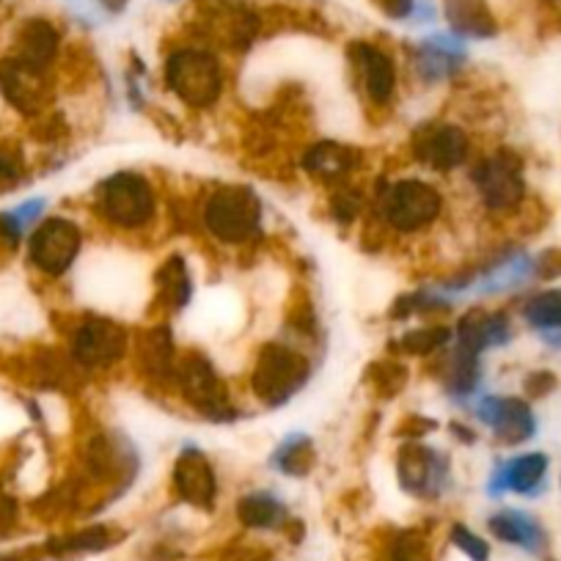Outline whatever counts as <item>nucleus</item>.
<instances>
[{
  "instance_id": "obj_1",
  "label": "nucleus",
  "mask_w": 561,
  "mask_h": 561,
  "mask_svg": "<svg viewBox=\"0 0 561 561\" xmlns=\"http://www.w3.org/2000/svg\"><path fill=\"white\" fill-rule=\"evenodd\" d=\"M94 213L113 229L140 231L158 215V193L149 176L138 171H116L96 185Z\"/></svg>"
},
{
  "instance_id": "obj_2",
  "label": "nucleus",
  "mask_w": 561,
  "mask_h": 561,
  "mask_svg": "<svg viewBox=\"0 0 561 561\" xmlns=\"http://www.w3.org/2000/svg\"><path fill=\"white\" fill-rule=\"evenodd\" d=\"M202 224L224 245H245L262 231V202L251 187L220 185L202 204Z\"/></svg>"
},
{
  "instance_id": "obj_3",
  "label": "nucleus",
  "mask_w": 561,
  "mask_h": 561,
  "mask_svg": "<svg viewBox=\"0 0 561 561\" xmlns=\"http://www.w3.org/2000/svg\"><path fill=\"white\" fill-rule=\"evenodd\" d=\"M163 75L171 94L196 111L218 105L224 96V67L213 53L202 50V47H180L171 53L165 58Z\"/></svg>"
},
{
  "instance_id": "obj_4",
  "label": "nucleus",
  "mask_w": 561,
  "mask_h": 561,
  "mask_svg": "<svg viewBox=\"0 0 561 561\" xmlns=\"http://www.w3.org/2000/svg\"><path fill=\"white\" fill-rule=\"evenodd\" d=\"M377 215L388 229L399 234H415L433 226L444 213V196L424 180H397L375 193Z\"/></svg>"
},
{
  "instance_id": "obj_5",
  "label": "nucleus",
  "mask_w": 561,
  "mask_h": 561,
  "mask_svg": "<svg viewBox=\"0 0 561 561\" xmlns=\"http://www.w3.org/2000/svg\"><path fill=\"white\" fill-rule=\"evenodd\" d=\"M311 360L293 344L270 342L259 350L251 371V388L264 408L287 404L309 382Z\"/></svg>"
},
{
  "instance_id": "obj_6",
  "label": "nucleus",
  "mask_w": 561,
  "mask_h": 561,
  "mask_svg": "<svg viewBox=\"0 0 561 561\" xmlns=\"http://www.w3.org/2000/svg\"><path fill=\"white\" fill-rule=\"evenodd\" d=\"M191 408L198 410V415L209 421H234L237 408L229 399V388L224 386L220 375L209 358L202 353H187L176 358L174 380H171Z\"/></svg>"
},
{
  "instance_id": "obj_7",
  "label": "nucleus",
  "mask_w": 561,
  "mask_h": 561,
  "mask_svg": "<svg viewBox=\"0 0 561 561\" xmlns=\"http://www.w3.org/2000/svg\"><path fill=\"white\" fill-rule=\"evenodd\" d=\"M471 185L479 202L490 213H512L526 198V176H523L520 154L512 149H499L471 169Z\"/></svg>"
},
{
  "instance_id": "obj_8",
  "label": "nucleus",
  "mask_w": 561,
  "mask_h": 561,
  "mask_svg": "<svg viewBox=\"0 0 561 561\" xmlns=\"http://www.w3.org/2000/svg\"><path fill=\"white\" fill-rule=\"evenodd\" d=\"M129 333L107 317H83L69 336V355L80 371L111 369L127 355Z\"/></svg>"
},
{
  "instance_id": "obj_9",
  "label": "nucleus",
  "mask_w": 561,
  "mask_h": 561,
  "mask_svg": "<svg viewBox=\"0 0 561 561\" xmlns=\"http://www.w3.org/2000/svg\"><path fill=\"white\" fill-rule=\"evenodd\" d=\"M83 248V231L69 218H47L34 229L28 240V256L39 273L50 278H61L80 256Z\"/></svg>"
},
{
  "instance_id": "obj_10",
  "label": "nucleus",
  "mask_w": 561,
  "mask_h": 561,
  "mask_svg": "<svg viewBox=\"0 0 561 561\" xmlns=\"http://www.w3.org/2000/svg\"><path fill=\"white\" fill-rule=\"evenodd\" d=\"M413 154L421 165L438 174L462 169L471 158V140L460 124L438 122L421 127L413 138Z\"/></svg>"
},
{
  "instance_id": "obj_11",
  "label": "nucleus",
  "mask_w": 561,
  "mask_h": 561,
  "mask_svg": "<svg viewBox=\"0 0 561 561\" xmlns=\"http://www.w3.org/2000/svg\"><path fill=\"white\" fill-rule=\"evenodd\" d=\"M399 484L410 495H424V499H438L449 484V460L444 451H435L430 446L410 444L399 451L397 460Z\"/></svg>"
},
{
  "instance_id": "obj_12",
  "label": "nucleus",
  "mask_w": 561,
  "mask_h": 561,
  "mask_svg": "<svg viewBox=\"0 0 561 561\" xmlns=\"http://www.w3.org/2000/svg\"><path fill=\"white\" fill-rule=\"evenodd\" d=\"M477 419L484 427L493 430L495 438L506 446L523 444L537 433V419L531 408L517 397H484L477 404Z\"/></svg>"
},
{
  "instance_id": "obj_13",
  "label": "nucleus",
  "mask_w": 561,
  "mask_h": 561,
  "mask_svg": "<svg viewBox=\"0 0 561 561\" xmlns=\"http://www.w3.org/2000/svg\"><path fill=\"white\" fill-rule=\"evenodd\" d=\"M350 61H353L355 78H358L366 100L377 107L391 105L393 94H397V67H393L391 56L369 42H355L350 45Z\"/></svg>"
},
{
  "instance_id": "obj_14",
  "label": "nucleus",
  "mask_w": 561,
  "mask_h": 561,
  "mask_svg": "<svg viewBox=\"0 0 561 561\" xmlns=\"http://www.w3.org/2000/svg\"><path fill=\"white\" fill-rule=\"evenodd\" d=\"M171 484L185 504L198 506V510H209L218 499V477H215L207 455L196 446L180 451L174 471H171Z\"/></svg>"
},
{
  "instance_id": "obj_15",
  "label": "nucleus",
  "mask_w": 561,
  "mask_h": 561,
  "mask_svg": "<svg viewBox=\"0 0 561 561\" xmlns=\"http://www.w3.org/2000/svg\"><path fill=\"white\" fill-rule=\"evenodd\" d=\"M83 468L94 482H116V479L133 477L138 457L129 440L118 438L116 433H94L85 444Z\"/></svg>"
},
{
  "instance_id": "obj_16",
  "label": "nucleus",
  "mask_w": 561,
  "mask_h": 561,
  "mask_svg": "<svg viewBox=\"0 0 561 561\" xmlns=\"http://www.w3.org/2000/svg\"><path fill=\"white\" fill-rule=\"evenodd\" d=\"M466 61V45L457 36L435 34L424 39L415 50V75L424 83H440L446 78H455L457 69Z\"/></svg>"
},
{
  "instance_id": "obj_17",
  "label": "nucleus",
  "mask_w": 561,
  "mask_h": 561,
  "mask_svg": "<svg viewBox=\"0 0 561 561\" xmlns=\"http://www.w3.org/2000/svg\"><path fill=\"white\" fill-rule=\"evenodd\" d=\"M512 339V325L510 317L501 314V311H482L473 309L468 314L460 317L455 328V344L460 347L473 350V353L482 355L484 350L504 347Z\"/></svg>"
},
{
  "instance_id": "obj_18",
  "label": "nucleus",
  "mask_w": 561,
  "mask_h": 561,
  "mask_svg": "<svg viewBox=\"0 0 561 561\" xmlns=\"http://www.w3.org/2000/svg\"><path fill=\"white\" fill-rule=\"evenodd\" d=\"M545 473H548V455H542V451H528V455H520L515 460L495 466L488 490L493 499L504 495L506 490L534 495L542 488Z\"/></svg>"
},
{
  "instance_id": "obj_19",
  "label": "nucleus",
  "mask_w": 561,
  "mask_h": 561,
  "mask_svg": "<svg viewBox=\"0 0 561 561\" xmlns=\"http://www.w3.org/2000/svg\"><path fill=\"white\" fill-rule=\"evenodd\" d=\"M300 165L314 180L325 182V185H339V182H344L358 169L360 152L355 147L336 144V140H322V144H314V147L306 149Z\"/></svg>"
},
{
  "instance_id": "obj_20",
  "label": "nucleus",
  "mask_w": 561,
  "mask_h": 561,
  "mask_svg": "<svg viewBox=\"0 0 561 561\" xmlns=\"http://www.w3.org/2000/svg\"><path fill=\"white\" fill-rule=\"evenodd\" d=\"M138 366L152 380H174L176 350L174 333L169 325H152L140 333Z\"/></svg>"
},
{
  "instance_id": "obj_21",
  "label": "nucleus",
  "mask_w": 561,
  "mask_h": 561,
  "mask_svg": "<svg viewBox=\"0 0 561 561\" xmlns=\"http://www.w3.org/2000/svg\"><path fill=\"white\" fill-rule=\"evenodd\" d=\"M58 56V31L47 20H28L18 36V58L23 67L45 72Z\"/></svg>"
},
{
  "instance_id": "obj_22",
  "label": "nucleus",
  "mask_w": 561,
  "mask_h": 561,
  "mask_svg": "<svg viewBox=\"0 0 561 561\" xmlns=\"http://www.w3.org/2000/svg\"><path fill=\"white\" fill-rule=\"evenodd\" d=\"M444 12L457 36L490 39V36L499 34L493 12L484 0H444Z\"/></svg>"
},
{
  "instance_id": "obj_23",
  "label": "nucleus",
  "mask_w": 561,
  "mask_h": 561,
  "mask_svg": "<svg viewBox=\"0 0 561 561\" xmlns=\"http://www.w3.org/2000/svg\"><path fill=\"white\" fill-rule=\"evenodd\" d=\"M490 531L501 539V542L517 545L523 550H539L545 545V531L528 512L520 510H501L490 517Z\"/></svg>"
},
{
  "instance_id": "obj_24",
  "label": "nucleus",
  "mask_w": 561,
  "mask_h": 561,
  "mask_svg": "<svg viewBox=\"0 0 561 561\" xmlns=\"http://www.w3.org/2000/svg\"><path fill=\"white\" fill-rule=\"evenodd\" d=\"M523 320L542 333V339L561 350V289H545L523 306Z\"/></svg>"
},
{
  "instance_id": "obj_25",
  "label": "nucleus",
  "mask_w": 561,
  "mask_h": 561,
  "mask_svg": "<svg viewBox=\"0 0 561 561\" xmlns=\"http://www.w3.org/2000/svg\"><path fill=\"white\" fill-rule=\"evenodd\" d=\"M154 284H158L160 304L171 311H182L193 298V278L191 270H187L185 259L182 256H169L163 262V267L154 275Z\"/></svg>"
},
{
  "instance_id": "obj_26",
  "label": "nucleus",
  "mask_w": 561,
  "mask_h": 561,
  "mask_svg": "<svg viewBox=\"0 0 561 561\" xmlns=\"http://www.w3.org/2000/svg\"><path fill=\"white\" fill-rule=\"evenodd\" d=\"M479 380H482V355L455 344L449 360L444 364L446 391L455 393V397H471V393H477Z\"/></svg>"
},
{
  "instance_id": "obj_27",
  "label": "nucleus",
  "mask_w": 561,
  "mask_h": 561,
  "mask_svg": "<svg viewBox=\"0 0 561 561\" xmlns=\"http://www.w3.org/2000/svg\"><path fill=\"white\" fill-rule=\"evenodd\" d=\"M237 517L242 520V526L267 531V528L284 526V520H287V506L280 504L278 495L267 493V490H253V493L242 495L240 499V504H237Z\"/></svg>"
},
{
  "instance_id": "obj_28",
  "label": "nucleus",
  "mask_w": 561,
  "mask_h": 561,
  "mask_svg": "<svg viewBox=\"0 0 561 561\" xmlns=\"http://www.w3.org/2000/svg\"><path fill=\"white\" fill-rule=\"evenodd\" d=\"M314 466V444L309 435L293 433L273 451V468L287 477H306Z\"/></svg>"
},
{
  "instance_id": "obj_29",
  "label": "nucleus",
  "mask_w": 561,
  "mask_h": 561,
  "mask_svg": "<svg viewBox=\"0 0 561 561\" xmlns=\"http://www.w3.org/2000/svg\"><path fill=\"white\" fill-rule=\"evenodd\" d=\"M45 209H47L45 198H28V202H23L20 207L0 213V237H3V240H7L12 248L20 245L25 229H28V226H34L36 220L42 218V213H45Z\"/></svg>"
},
{
  "instance_id": "obj_30",
  "label": "nucleus",
  "mask_w": 561,
  "mask_h": 561,
  "mask_svg": "<svg viewBox=\"0 0 561 561\" xmlns=\"http://www.w3.org/2000/svg\"><path fill=\"white\" fill-rule=\"evenodd\" d=\"M455 342V331L446 325H424L415 328V331H408L402 336V350L410 355H430L438 353V350L449 347Z\"/></svg>"
},
{
  "instance_id": "obj_31",
  "label": "nucleus",
  "mask_w": 561,
  "mask_h": 561,
  "mask_svg": "<svg viewBox=\"0 0 561 561\" xmlns=\"http://www.w3.org/2000/svg\"><path fill=\"white\" fill-rule=\"evenodd\" d=\"M391 561H430L427 542L415 531H404L393 539Z\"/></svg>"
},
{
  "instance_id": "obj_32",
  "label": "nucleus",
  "mask_w": 561,
  "mask_h": 561,
  "mask_svg": "<svg viewBox=\"0 0 561 561\" xmlns=\"http://www.w3.org/2000/svg\"><path fill=\"white\" fill-rule=\"evenodd\" d=\"M451 542H455L457 548H460L471 561H488L490 559V545L484 542L479 534H473L471 528L462 526V523H457V526L451 528Z\"/></svg>"
},
{
  "instance_id": "obj_33",
  "label": "nucleus",
  "mask_w": 561,
  "mask_h": 561,
  "mask_svg": "<svg viewBox=\"0 0 561 561\" xmlns=\"http://www.w3.org/2000/svg\"><path fill=\"white\" fill-rule=\"evenodd\" d=\"M111 545V534L107 528H89V531H80L75 537L64 539L56 545V550H102Z\"/></svg>"
},
{
  "instance_id": "obj_34",
  "label": "nucleus",
  "mask_w": 561,
  "mask_h": 561,
  "mask_svg": "<svg viewBox=\"0 0 561 561\" xmlns=\"http://www.w3.org/2000/svg\"><path fill=\"white\" fill-rule=\"evenodd\" d=\"M360 207H364V198H360L358 191H353V187L333 193L331 213H333V218L342 220V224H350V220L358 218Z\"/></svg>"
},
{
  "instance_id": "obj_35",
  "label": "nucleus",
  "mask_w": 561,
  "mask_h": 561,
  "mask_svg": "<svg viewBox=\"0 0 561 561\" xmlns=\"http://www.w3.org/2000/svg\"><path fill=\"white\" fill-rule=\"evenodd\" d=\"M23 174V158L18 149L0 147V182H14Z\"/></svg>"
},
{
  "instance_id": "obj_36",
  "label": "nucleus",
  "mask_w": 561,
  "mask_h": 561,
  "mask_svg": "<svg viewBox=\"0 0 561 561\" xmlns=\"http://www.w3.org/2000/svg\"><path fill=\"white\" fill-rule=\"evenodd\" d=\"M388 20H408L415 12V0H371Z\"/></svg>"
},
{
  "instance_id": "obj_37",
  "label": "nucleus",
  "mask_w": 561,
  "mask_h": 561,
  "mask_svg": "<svg viewBox=\"0 0 561 561\" xmlns=\"http://www.w3.org/2000/svg\"><path fill=\"white\" fill-rule=\"evenodd\" d=\"M556 388V377L550 371H534V375L526 377V391L531 397H542V393L553 391Z\"/></svg>"
},
{
  "instance_id": "obj_38",
  "label": "nucleus",
  "mask_w": 561,
  "mask_h": 561,
  "mask_svg": "<svg viewBox=\"0 0 561 561\" xmlns=\"http://www.w3.org/2000/svg\"><path fill=\"white\" fill-rule=\"evenodd\" d=\"M96 3H100V7L105 9V12L118 14V12H124V7H127L129 0H96Z\"/></svg>"
}]
</instances>
